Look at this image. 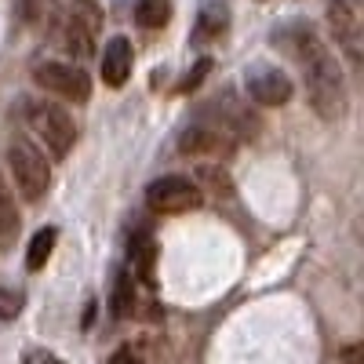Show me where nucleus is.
Wrapping results in <instances>:
<instances>
[{"label":"nucleus","instance_id":"obj_20","mask_svg":"<svg viewBox=\"0 0 364 364\" xmlns=\"http://www.w3.org/2000/svg\"><path fill=\"white\" fill-rule=\"evenodd\" d=\"M346 364H360V350H357V346L346 350Z\"/></svg>","mask_w":364,"mask_h":364},{"label":"nucleus","instance_id":"obj_15","mask_svg":"<svg viewBox=\"0 0 364 364\" xmlns=\"http://www.w3.org/2000/svg\"><path fill=\"white\" fill-rule=\"evenodd\" d=\"M154 255H157V248H154V240H149V237L132 240V266L139 269L142 281H154Z\"/></svg>","mask_w":364,"mask_h":364},{"label":"nucleus","instance_id":"obj_11","mask_svg":"<svg viewBox=\"0 0 364 364\" xmlns=\"http://www.w3.org/2000/svg\"><path fill=\"white\" fill-rule=\"evenodd\" d=\"M226 22H230V11H226V4H204V11H200V18H197V33H193V41L197 44H204V41H211V37H219V33H226Z\"/></svg>","mask_w":364,"mask_h":364},{"label":"nucleus","instance_id":"obj_3","mask_svg":"<svg viewBox=\"0 0 364 364\" xmlns=\"http://www.w3.org/2000/svg\"><path fill=\"white\" fill-rule=\"evenodd\" d=\"M8 171L15 178V190L29 204H37L48 193V186H51V168H48L44 154L29 139H22V135H15L8 142Z\"/></svg>","mask_w":364,"mask_h":364},{"label":"nucleus","instance_id":"obj_10","mask_svg":"<svg viewBox=\"0 0 364 364\" xmlns=\"http://www.w3.org/2000/svg\"><path fill=\"white\" fill-rule=\"evenodd\" d=\"M18 230H22V219H18L15 197H11V190L4 186V182H0V248H11Z\"/></svg>","mask_w":364,"mask_h":364},{"label":"nucleus","instance_id":"obj_1","mask_svg":"<svg viewBox=\"0 0 364 364\" xmlns=\"http://www.w3.org/2000/svg\"><path fill=\"white\" fill-rule=\"evenodd\" d=\"M299 66L306 73V95L310 106L324 117V120H339L346 113V80H343V66L314 33H302L295 44Z\"/></svg>","mask_w":364,"mask_h":364},{"label":"nucleus","instance_id":"obj_18","mask_svg":"<svg viewBox=\"0 0 364 364\" xmlns=\"http://www.w3.org/2000/svg\"><path fill=\"white\" fill-rule=\"evenodd\" d=\"M106 364H139V353H135L132 346H120V350H117V353H113Z\"/></svg>","mask_w":364,"mask_h":364},{"label":"nucleus","instance_id":"obj_12","mask_svg":"<svg viewBox=\"0 0 364 364\" xmlns=\"http://www.w3.org/2000/svg\"><path fill=\"white\" fill-rule=\"evenodd\" d=\"M132 306H135V281H132V273H128V269H120V273H117V281H113L109 310H113V317H128Z\"/></svg>","mask_w":364,"mask_h":364},{"label":"nucleus","instance_id":"obj_6","mask_svg":"<svg viewBox=\"0 0 364 364\" xmlns=\"http://www.w3.org/2000/svg\"><path fill=\"white\" fill-rule=\"evenodd\" d=\"M328 26L336 33V44L357 63L364 51V4L360 0H328Z\"/></svg>","mask_w":364,"mask_h":364},{"label":"nucleus","instance_id":"obj_17","mask_svg":"<svg viewBox=\"0 0 364 364\" xmlns=\"http://www.w3.org/2000/svg\"><path fill=\"white\" fill-rule=\"evenodd\" d=\"M211 70V63H208V58H200V63L193 66V73H186V84H182V91H193L197 84H200V77Z\"/></svg>","mask_w":364,"mask_h":364},{"label":"nucleus","instance_id":"obj_9","mask_svg":"<svg viewBox=\"0 0 364 364\" xmlns=\"http://www.w3.org/2000/svg\"><path fill=\"white\" fill-rule=\"evenodd\" d=\"M132 41L128 37H109L106 48H102V84L106 87H124V80L132 77Z\"/></svg>","mask_w":364,"mask_h":364},{"label":"nucleus","instance_id":"obj_19","mask_svg":"<svg viewBox=\"0 0 364 364\" xmlns=\"http://www.w3.org/2000/svg\"><path fill=\"white\" fill-rule=\"evenodd\" d=\"M26 364H63L55 353H48V350H29L26 353Z\"/></svg>","mask_w":364,"mask_h":364},{"label":"nucleus","instance_id":"obj_16","mask_svg":"<svg viewBox=\"0 0 364 364\" xmlns=\"http://www.w3.org/2000/svg\"><path fill=\"white\" fill-rule=\"evenodd\" d=\"M26 306V295L18 288H8V284H0V321H15Z\"/></svg>","mask_w":364,"mask_h":364},{"label":"nucleus","instance_id":"obj_7","mask_svg":"<svg viewBox=\"0 0 364 364\" xmlns=\"http://www.w3.org/2000/svg\"><path fill=\"white\" fill-rule=\"evenodd\" d=\"M99 22H102V11L91 4V0H73V8L66 15V48L77 55V58H91L95 51V33H99Z\"/></svg>","mask_w":364,"mask_h":364},{"label":"nucleus","instance_id":"obj_8","mask_svg":"<svg viewBox=\"0 0 364 364\" xmlns=\"http://www.w3.org/2000/svg\"><path fill=\"white\" fill-rule=\"evenodd\" d=\"M245 87L259 106H284L291 99V80L277 66H252L245 73Z\"/></svg>","mask_w":364,"mask_h":364},{"label":"nucleus","instance_id":"obj_14","mask_svg":"<svg viewBox=\"0 0 364 364\" xmlns=\"http://www.w3.org/2000/svg\"><path fill=\"white\" fill-rule=\"evenodd\" d=\"M168 15H171L168 0H139L135 4V22L146 29H161L168 22Z\"/></svg>","mask_w":364,"mask_h":364},{"label":"nucleus","instance_id":"obj_4","mask_svg":"<svg viewBox=\"0 0 364 364\" xmlns=\"http://www.w3.org/2000/svg\"><path fill=\"white\" fill-rule=\"evenodd\" d=\"M200 186L190 182L186 175H161L157 182H149L146 190V204L157 211V215H182V211L200 208Z\"/></svg>","mask_w":364,"mask_h":364},{"label":"nucleus","instance_id":"obj_5","mask_svg":"<svg viewBox=\"0 0 364 364\" xmlns=\"http://www.w3.org/2000/svg\"><path fill=\"white\" fill-rule=\"evenodd\" d=\"M33 80L44 91H51V95L66 99V102H87L91 99V80L73 63H55V58H44V63L33 66Z\"/></svg>","mask_w":364,"mask_h":364},{"label":"nucleus","instance_id":"obj_2","mask_svg":"<svg viewBox=\"0 0 364 364\" xmlns=\"http://www.w3.org/2000/svg\"><path fill=\"white\" fill-rule=\"evenodd\" d=\"M26 124L29 132H33L44 146H48V154L63 161L73 142H77V124H73V117L58 106V102H48V99H29L26 102Z\"/></svg>","mask_w":364,"mask_h":364},{"label":"nucleus","instance_id":"obj_13","mask_svg":"<svg viewBox=\"0 0 364 364\" xmlns=\"http://www.w3.org/2000/svg\"><path fill=\"white\" fill-rule=\"evenodd\" d=\"M55 237H58V233H55L51 226H44V230H41V233H37L33 240H29V252H26V266L33 269V273H37V269H44V262L51 259Z\"/></svg>","mask_w":364,"mask_h":364}]
</instances>
